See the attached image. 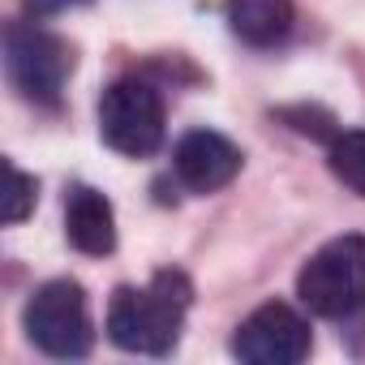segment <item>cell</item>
I'll use <instances>...</instances> for the list:
<instances>
[{
  "instance_id": "cell-3",
  "label": "cell",
  "mask_w": 365,
  "mask_h": 365,
  "mask_svg": "<svg viewBox=\"0 0 365 365\" xmlns=\"http://www.w3.org/2000/svg\"><path fill=\"white\" fill-rule=\"evenodd\" d=\"M69 73H73V48L61 35L43 31L39 22L5 26V78L26 103L56 108Z\"/></svg>"
},
{
  "instance_id": "cell-7",
  "label": "cell",
  "mask_w": 365,
  "mask_h": 365,
  "mask_svg": "<svg viewBox=\"0 0 365 365\" xmlns=\"http://www.w3.org/2000/svg\"><path fill=\"white\" fill-rule=\"evenodd\" d=\"M241 159H245L241 146L215 129H190L172 150L176 180L194 194H215V190L232 185V176L241 172Z\"/></svg>"
},
{
  "instance_id": "cell-2",
  "label": "cell",
  "mask_w": 365,
  "mask_h": 365,
  "mask_svg": "<svg viewBox=\"0 0 365 365\" xmlns=\"http://www.w3.org/2000/svg\"><path fill=\"white\" fill-rule=\"evenodd\" d=\"M297 297L318 318H352L365 309V237L327 241L297 275Z\"/></svg>"
},
{
  "instance_id": "cell-5",
  "label": "cell",
  "mask_w": 365,
  "mask_h": 365,
  "mask_svg": "<svg viewBox=\"0 0 365 365\" xmlns=\"http://www.w3.org/2000/svg\"><path fill=\"white\" fill-rule=\"evenodd\" d=\"M99 138L129 155L146 159L163 146V99L142 78H120L99 95Z\"/></svg>"
},
{
  "instance_id": "cell-6",
  "label": "cell",
  "mask_w": 365,
  "mask_h": 365,
  "mask_svg": "<svg viewBox=\"0 0 365 365\" xmlns=\"http://www.w3.org/2000/svg\"><path fill=\"white\" fill-rule=\"evenodd\" d=\"M309 322L288 301L258 305L232 335V356H241L245 365H297L309 356Z\"/></svg>"
},
{
  "instance_id": "cell-4",
  "label": "cell",
  "mask_w": 365,
  "mask_h": 365,
  "mask_svg": "<svg viewBox=\"0 0 365 365\" xmlns=\"http://www.w3.org/2000/svg\"><path fill=\"white\" fill-rule=\"evenodd\" d=\"M22 327H26L35 348H43L48 356H65V361L86 356L91 339H95L86 292L73 279H52V284L35 288L26 309H22Z\"/></svg>"
},
{
  "instance_id": "cell-9",
  "label": "cell",
  "mask_w": 365,
  "mask_h": 365,
  "mask_svg": "<svg viewBox=\"0 0 365 365\" xmlns=\"http://www.w3.org/2000/svg\"><path fill=\"white\" fill-rule=\"evenodd\" d=\"M292 0H228V26L250 48H275L292 31Z\"/></svg>"
},
{
  "instance_id": "cell-1",
  "label": "cell",
  "mask_w": 365,
  "mask_h": 365,
  "mask_svg": "<svg viewBox=\"0 0 365 365\" xmlns=\"http://www.w3.org/2000/svg\"><path fill=\"white\" fill-rule=\"evenodd\" d=\"M194 288L180 271H155L146 288H116L108 301V339L125 352L163 356L176 348Z\"/></svg>"
},
{
  "instance_id": "cell-10",
  "label": "cell",
  "mask_w": 365,
  "mask_h": 365,
  "mask_svg": "<svg viewBox=\"0 0 365 365\" xmlns=\"http://www.w3.org/2000/svg\"><path fill=\"white\" fill-rule=\"evenodd\" d=\"M327 163L352 194L365 198V129H339L327 142Z\"/></svg>"
},
{
  "instance_id": "cell-12",
  "label": "cell",
  "mask_w": 365,
  "mask_h": 365,
  "mask_svg": "<svg viewBox=\"0 0 365 365\" xmlns=\"http://www.w3.org/2000/svg\"><path fill=\"white\" fill-rule=\"evenodd\" d=\"M78 5H86V0H26V9H31L35 18H52V14L78 9Z\"/></svg>"
},
{
  "instance_id": "cell-11",
  "label": "cell",
  "mask_w": 365,
  "mask_h": 365,
  "mask_svg": "<svg viewBox=\"0 0 365 365\" xmlns=\"http://www.w3.org/2000/svg\"><path fill=\"white\" fill-rule=\"evenodd\" d=\"M35 176H26L18 163H9V207H5V220L9 224H22L31 211H35Z\"/></svg>"
},
{
  "instance_id": "cell-8",
  "label": "cell",
  "mask_w": 365,
  "mask_h": 365,
  "mask_svg": "<svg viewBox=\"0 0 365 365\" xmlns=\"http://www.w3.org/2000/svg\"><path fill=\"white\" fill-rule=\"evenodd\" d=\"M65 237L78 254H91V258H103L116 250V215H112V202L91 190V185H73L69 198H65Z\"/></svg>"
}]
</instances>
